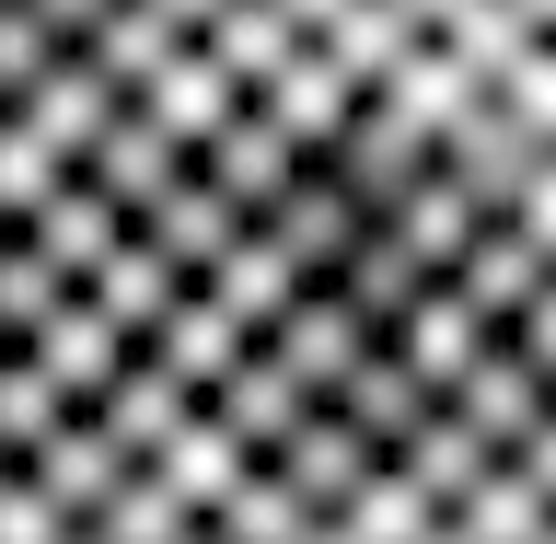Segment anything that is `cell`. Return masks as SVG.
<instances>
[{
	"label": "cell",
	"mask_w": 556,
	"mask_h": 544,
	"mask_svg": "<svg viewBox=\"0 0 556 544\" xmlns=\"http://www.w3.org/2000/svg\"><path fill=\"white\" fill-rule=\"evenodd\" d=\"M441 417L486 452V464H510V452H556V382H533L498 337H486V359L441 394Z\"/></svg>",
	"instance_id": "6da1fadb"
},
{
	"label": "cell",
	"mask_w": 556,
	"mask_h": 544,
	"mask_svg": "<svg viewBox=\"0 0 556 544\" xmlns=\"http://www.w3.org/2000/svg\"><path fill=\"white\" fill-rule=\"evenodd\" d=\"M429 163L452 174V186H464V198L486 208V220H498V208L521 198V186H533V174H556V139H533V128H510V116H498V104H464V116H452L441 139H429Z\"/></svg>",
	"instance_id": "7a4b0ae2"
},
{
	"label": "cell",
	"mask_w": 556,
	"mask_h": 544,
	"mask_svg": "<svg viewBox=\"0 0 556 544\" xmlns=\"http://www.w3.org/2000/svg\"><path fill=\"white\" fill-rule=\"evenodd\" d=\"M313 174H325V186L359 208V220H382V208H394L417 174H429V139H417L394 104H371V93H359V104H348V128H337V151H325Z\"/></svg>",
	"instance_id": "3957f363"
},
{
	"label": "cell",
	"mask_w": 556,
	"mask_h": 544,
	"mask_svg": "<svg viewBox=\"0 0 556 544\" xmlns=\"http://www.w3.org/2000/svg\"><path fill=\"white\" fill-rule=\"evenodd\" d=\"M255 359H278V371H290V394H313V406H325V394L371 359V325H359L337 290H290V302H278V325L255 337Z\"/></svg>",
	"instance_id": "277c9868"
},
{
	"label": "cell",
	"mask_w": 556,
	"mask_h": 544,
	"mask_svg": "<svg viewBox=\"0 0 556 544\" xmlns=\"http://www.w3.org/2000/svg\"><path fill=\"white\" fill-rule=\"evenodd\" d=\"M186 174H198L208 198L232 208V220H267V208L290 198V174H313V163H302V151H290V139L267 128V116H255V104H232V116H220V128L198 139V163H186Z\"/></svg>",
	"instance_id": "5b68a950"
},
{
	"label": "cell",
	"mask_w": 556,
	"mask_h": 544,
	"mask_svg": "<svg viewBox=\"0 0 556 544\" xmlns=\"http://www.w3.org/2000/svg\"><path fill=\"white\" fill-rule=\"evenodd\" d=\"M441 533H464V544H556V452L486 464V476L441 510Z\"/></svg>",
	"instance_id": "8992f818"
},
{
	"label": "cell",
	"mask_w": 556,
	"mask_h": 544,
	"mask_svg": "<svg viewBox=\"0 0 556 544\" xmlns=\"http://www.w3.org/2000/svg\"><path fill=\"white\" fill-rule=\"evenodd\" d=\"M243 232L267 243L278 267L302 278V290H325V278H337V267H348V243L371 232V220H359V208H348V198H337V186H325V174H290V198H278V208H267V220H243Z\"/></svg>",
	"instance_id": "52a82bcc"
},
{
	"label": "cell",
	"mask_w": 556,
	"mask_h": 544,
	"mask_svg": "<svg viewBox=\"0 0 556 544\" xmlns=\"http://www.w3.org/2000/svg\"><path fill=\"white\" fill-rule=\"evenodd\" d=\"M12 359H24V371L47 382V394H59L70 417H81V406H93V394H104V382L128 371V337H116V325H104V313L81 302V290H70V302L47 313V325H35V337L12 347Z\"/></svg>",
	"instance_id": "ba28073f"
},
{
	"label": "cell",
	"mask_w": 556,
	"mask_h": 544,
	"mask_svg": "<svg viewBox=\"0 0 556 544\" xmlns=\"http://www.w3.org/2000/svg\"><path fill=\"white\" fill-rule=\"evenodd\" d=\"M70 174H81V186H93V198L116 208V220H139L151 198H174V186H186V151H174V139L151 128V116H139V104H116V116L93 128V151H81Z\"/></svg>",
	"instance_id": "9c48e42d"
},
{
	"label": "cell",
	"mask_w": 556,
	"mask_h": 544,
	"mask_svg": "<svg viewBox=\"0 0 556 544\" xmlns=\"http://www.w3.org/2000/svg\"><path fill=\"white\" fill-rule=\"evenodd\" d=\"M382 359H394V371H406L417 394L441 406L452 382H464V371H476V359H486V325H476V313H464V302H452L441 278H429V290H417V302L394 313V337H382Z\"/></svg>",
	"instance_id": "30bf717a"
},
{
	"label": "cell",
	"mask_w": 556,
	"mask_h": 544,
	"mask_svg": "<svg viewBox=\"0 0 556 544\" xmlns=\"http://www.w3.org/2000/svg\"><path fill=\"white\" fill-rule=\"evenodd\" d=\"M371 232L394 243V255H406L417 278H452V267H464V243L486 232V208L464 198V186H452L441 163H429V174H417V186H406V198H394V208H382V220H371Z\"/></svg>",
	"instance_id": "8fae6325"
},
{
	"label": "cell",
	"mask_w": 556,
	"mask_h": 544,
	"mask_svg": "<svg viewBox=\"0 0 556 544\" xmlns=\"http://www.w3.org/2000/svg\"><path fill=\"white\" fill-rule=\"evenodd\" d=\"M302 47H313V35H302V24H290V12H278V0H220V12H208V24H198V59H208V69H220V81H232V93H243V104L267 93L278 69L302 59Z\"/></svg>",
	"instance_id": "7c38bea8"
},
{
	"label": "cell",
	"mask_w": 556,
	"mask_h": 544,
	"mask_svg": "<svg viewBox=\"0 0 556 544\" xmlns=\"http://www.w3.org/2000/svg\"><path fill=\"white\" fill-rule=\"evenodd\" d=\"M267 476H278V486H290V498H302V510H313V521H337V510H348V498H359V486H371V476H382V452H359V441H348V429H337V417L313 406V417H302V429H290V441H278V452H267Z\"/></svg>",
	"instance_id": "4fadbf2b"
},
{
	"label": "cell",
	"mask_w": 556,
	"mask_h": 544,
	"mask_svg": "<svg viewBox=\"0 0 556 544\" xmlns=\"http://www.w3.org/2000/svg\"><path fill=\"white\" fill-rule=\"evenodd\" d=\"M186 417H198V406H186V394H174V382H163V371H151V359L128 347V371H116V382L93 394V406H81V429H93V441L116 452V464H151V452H163L174 429H186Z\"/></svg>",
	"instance_id": "5bb4252c"
},
{
	"label": "cell",
	"mask_w": 556,
	"mask_h": 544,
	"mask_svg": "<svg viewBox=\"0 0 556 544\" xmlns=\"http://www.w3.org/2000/svg\"><path fill=\"white\" fill-rule=\"evenodd\" d=\"M139 476L163 486V498H174L186 521H208V510H220V498H232L243 476H255V464H243V441H232V429H220V417L198 406V417H186V429H174L163 452H151V464H139Z\"/></svg>",
	"instance_id": "9a60e30c"
},
{
	"label": "cell",
	"mask_w": 556,
	"mask_h": 544,
	"mask_svg": "<svg viewBox=\"0 0 556 544\" xmlns=\"http://www.w3.org/2000/svg\"><path fill=\"white\" fill-rule=\"evenodd\" d=\"M128 232L151 243V255H163V267L186 278V290H198V278H208V267H220V255H232V243H243V220H232V208H220V198H208L198 174H186L174 198H151V208H139Z\"/></svg>",
	"instance_id": "2e32d148"
},
{
	"label": "cell",
	"mask_w": 556,
	"mask_h": 544,
	"mask_svg": "<svg viewBox=\"0 0 556 544\" xmlns=\"http://www.w3.org/2000/svg\"><path fill=\"white\" fill-rule=\"evenodd\" d=\"M12 476H24V486H35V498H47V510H59V521H70V533H81V521H93V510H104V486L128 476V464H116V452H104V441H93V429H81V417H70V429H47V441H35V452H24V464H12Z\"/></svg>",
	"instance_id": "e0dca14e"
},
{
	"label": "cell",
	"mask_w": 556,
	"mask_h": 544,
	"mask_svg": "<svg viewBox=\"0 0 556 544\" xmlns=\"http://www.w3.org/2000/svg\"><path fill=\"white\" fill-rule=\"evenodd\" d=\"M24 243H35V255H47V267L70 278V290H93V267H104V255H116V243H128V220H116V208H104L93 186L70 174L59 198H47V208H35V220H24Z\"/></svg>",
	"instance_id": "ac0fdd59"
},
{
	"label": "cell",
	"mask_w": 556,
	"mask_h": 544,
	"mask_svg": "<svg viewBox=\"0 0 556 544\" xmlns=\"http://www.w3.org/2000/svg\"><path fill=\"white\" fill-rule=\"evenodd\" d=\"M208 417H220V429L243 441V464H267V452H278V441H290V429L313 417V394H290V371L243 347V359H232V382L208 394Z\"/></svg>",
	"instance_id": "d6986e66"
},
{
	"label": "cell",
	"mask_w": 556,
	"mask_h": 544,
	"mask_svg": "<svg viewBox=\"0 0 556 544\" xmlns=\"http://www.w3.org/2000/svg\"><path fill=\"white\" fill-rule=\"evenodd\" d=\"M12 116H24V128L47 139V151H59V163H81V151H93V128H104V116H116V93H104L93 69H81V59H70V47H59V59L35 69V93L12 104Z\"/></svg>",
	"instance_id": "ffe728a7"
},
{
	"label": "cell",
	"mask_w": 556,
	"mask_h": 544,
	"mask_svg": "<svg viewBox=\"0 0 556 544\" xmlns=\"http://www.w3.org/2000/svg\"><path fill=\"white\" fill-rule=\"evenodd\" d=\"M232 104H243V93H232V81H220L208 59H198V47H174V59L151 69V93H139V116H151V128H163L174 151H186V163H198V139L220 128Z\"/></svg>",
	"instance_id": "44dd1931"
},
{
	"label": "cell",
	"mask_w": 556,
	"mask_h": 544,
	"mask_svg": "<svg viewBox=\"0 0 556 544\" xmlns=\"http://www.w3.org/2000/svg\"><path fill=\"white\" fill-rule=\"evenodd\" d=\"M325 417H337V429H348L359 452H394V441L417 429V417H429V394H417V382H406V371H394V359L371 347V359H359V371H348L337 394H325Z\"/></svg>",
	"instance_id": "7402d4cb"
},
{
	"label": "cell",
	"mask_w": 556,
	"mask_h": 544,
	"mask_svg": "<svg viewBox=\"0 0 556 544\" xmlns=\"http://www.w3.org/2000/svg\"><path fill=\"white\" fill-rule=\"evenodd\" d=\"M406 47H417V24H406V12H394V0H348L337 24L313 35V59L337 69L348 93H382V69L406 59Z\"/></svg>",
	"instance_id": "603a6c76"
},
{
	"label": "cell",
	"mask_w": 556,
	"mask_h": 544,
	"mask_svg": "<svg viewBox=\"0 0 556 544\" xmlns=\"http://www.w3.org/2000/svg\"><path fill=\"white\" fill-rule=\"evenodd\" d=\"M382 476L406 486V498H429V510H452V498H464V486L486 476V452L464 441V429H452L441 406H429V417H417V429H406V441L382 452Z\"/></svg>",
	"instance_id": "cb8c5ba5"
},
{
	"label": "cell",
	"mask_w": 556,
	"mask_h": 544,
	"mask_svg": "<svg viewBox=\"0 0 556 544\" xmlns=\"http://www.w3.org/2000/svg\"><path fill=\"white\" fill-rule=\"evenodd\" d=\"M174 290H186V278H174L163 255H151V243L128 232V243H116V255H104V267H93V290H81V302H93L104 325H116V337L139 347V337H151V325H163V313H174Z\"/></svg>",
	"instance_id": "d4e9b609"
},
{
	"label": "cell",
	"mask_w": 556,
	"mask_h": 544,
	"mask_svg": "<svg viewBox=\"0 0 556 544\" xmlns=\"http://www.w3.org/2000/svg\"><path fill=\"white\" fill-rule=\"evenodd\" d=\"M290 290H302V278L278 267V255H267V243H255V232H243L232 255H220V267L198 278V302H208V313H232V337H243V347H255V337H267V325H278V302H290Z\"/></svg>",
	"instance_id": "484cf974"
},
{
	"label": "cell",
	"mask_w": 556,
	"mask_h": 544,
	"mask_svg": "<svg viewBox=\"0 0 556 544\" xmlns=\"http://www.w3.org/2000/svg\"><path fill=\"white\" fill-rule=\"evenodd\" d=\"M371 104H394V116H406V128H417V139H441V128H452V116H464V104H476V81H464V69H452V59H441V47H429V35H417L406 59L382 69V93H371Z\"/></svg>",
	"instance_id": "4316f807"
},
{
	"label": "cell",
	"mask_w": 556,
	"mask_h": 544,
	"mask_svg": "<svg viewBox=\"0 0 556 544\" xmlns=\"http://www.w3.org/2000/svg\"><path fill=\"white\" fill-rule=\"evenodd\" d=\"M325 290H337V302L359 313V325H371V347H382V337H394V313H406L417 290H429V278H417V267H406V255H394L382 232H359V243H348V267L325 278Z\"/></svg>",
	"instance_id": "83f0119b"
},
{
	"label": "cell",
	"mask_w": 556,
	"mask_h": 544,
	"mask_svg": "<svg viewBox=\"0 0 556 544\" xmlns=\"http://www.w3.org/2000/svg\"><path fill=\"white\" fill-rule=\"evenodd\" d=\"M429 47H441V59L464 69V81H476V93H498V69H510L521 47H545V35H521L510 12H498V0H464V12H452V24H429Z\"/></svg>",
	"instance_id": "f1b7e54d"
},
{
	"label": "cell",
	"mask_w": 556,
	"mask_h": 544,
	"mask_svg": "<svg viewBox=\"0 0 556 544\" xmlns=\"http://www.w3.org/2000/svg\"><path fill=\"white\" fill-rule=\"evenodd\" d=\"M198 533H220V544H302V533H313V510H302V498H290V486L267 476V464H255V476H243L232 498H220V510L198 521Z\"/></svg>",
	"instance_id": "f546056e"
},
{
	"label": "cell",
	"mask_w": 556,
	"mask_h": 544,
	"mask_svg": "<svg viewBox=\"0 0 556 544\" xmlns=\"http://www.w3.org/2000/svg\"><path fill=\"white\" fill-rule=\"evenodd\" d=\"M81 533H93V544H186V533H198V521H186V510H174V498H163V486H151V476H139V464H128V476L104 486V510L81 521Z\"/></svg>",
	"instance_id": "4dcf8cb0"
},
{
	"label": "cell",
	"mask_w": 556,
	"mask_h": 544,
	"mask_svg": "<svg viewBox=\"0 0 556 544\" xmlns=\"http://www.w3.org/2000/svg\"><path fill=\"white\" fill-rule=\"evenodd\" d=\"M59 302H70V278L47 267V255H35L24 232H12V243H0V347H24V337H35V325H47Z\"/></svg>",
	"instance_id": "1f68e13d"
},
{
	"label": "cell",
	"mask_w": 556,
	"mask_h": 544,
	"mask_svg": "<svg viewBox=\"0 0 556 544\" xmlns=\"http://www.w3.org/2000/svg\"><path fill=\"white\" fill-rule=\"evenodd\" d=\"M429 521H441V510H429V498H406V486H394V476H371V486H359V498H348V510H337V533H348V544H417V533H429Z\"/></svg>",
	"instance_id": "d6a6232c"
},
{
	"label": "cell",
	"mask_w": 556,
	"mask_h": 544,
	"mask_svg": "<svg viewBox=\"0 0 556 544\" xmlns=\"http://www.w3.org/2000/svg\"><path fill=\"white\" fill-rule=\"evenodd\" d=\"M47 429H70V406H59V394H47V382L24 371V359H0V464H24V452L47 441Z\"/></svg>",
	"instance_id": "836d02e7"
},
{
	"label": "cell",
	"mask_w": 556,
	"mask_h": 544,
	"mask_svg": "<svg viewBox=\"0 0 556 544\" xmlns=\"http://www.w3.org/2000/svg\"><path fill=\"white\" fill-rule=\"evenodd\" d=\"M47 59H59V47L35 35V12H12V0H0V116L35 93V69H47Z\"/></svg>",
	"instance_id": "e575fe53"
},
{
	"label": "cell",
	"mask_w": 556,
	"mask_h": 544,
	"mask_svg": "<svg viewBox=\"0 0 556 544\" xmlns=\"http://www.w3.org/2000/svg\"><path fill=\"white\" fill-rule=\"evenodd\" d=\"M0 544H70V521L47 510L24 476H0Z\"/></svg>",
	"instance_id": "d590c367"
},
{
	"label": "cell",
	"mask_w": 556,
	"mask_h": 544,
	"mask_svg": "<svg viewBox=\"0 0 556 544\" xmlns=\"http://www.w3.org/2000/svg\"><path fill=\"white\" fill-rule=\"evenodd\" d=\"M12 12H35V35H47V47H81L116 0H12Z\"/></svg>",
	"instance_id": "8d00e7d4"
},
{
	"label": "cell",
	"mask_w": 556,
	"mask_h": 544,
	"mask_svg": "<svg viewBox=\"0 0 556 544\" xmlns=\"http://www.w3.org/2000/svg\"><path fill=\"white\" fill-rule=\"evenodd\" d=\"M139 12H151V24H174V35H186V47H198V24H208V12H220V0H139Z\"/></svg>",
	"instance_id": "74e56055"
},
{
	"label": "cell",
	"mask_w": 556,
	"mask_h": 544,
	"mask_svg": "<svg viewBox=\"0 0 556 544\" xmlns=\"http://www.w3.org/2000/svg\"><path fill=\"white\" fill-rule=\"evenodd\" d=\"M278 12H290V24H302V35H325V24H337V12H348V0H278Z\"/></svg>",
	"instance_id": "f35d334b"
},
{
	"label": "cell",
	"mask_w": 556,
	"mask_h": 544,
	"mask_svg": "<svg viewBox=\"0 0 556 544\" xmlns=\"http://www.w3.org/2000/svg\"><path fill=\"white\" fill-rule=\"evenodd\" d=\"M498 12H510L521 35H556V0H498Z\"/></svg>",
	"instance_id": "ab89813d"
},
{
	"label": "cell",
	"mask_w": 556,
	"mask_h": 544,
	"mask_svg": "<svg viewBox=\"0 0 556 544\" xmlns=\"http://www.w3.org/2000/svg\"><path fill=\"white\" fill-rule=\"evenodd\" d=\"M394 12H406L417 35H429V24H452V12H464V0H394Z\"/></svg>",
	"instance_id": "60d3db41"
},
{
	"label": "cell",
	"mask_w": 556,
	"mask_h": 544,
	"mask_svg": "<svg viewBox=\"0 0 556 544\" xmlns=\"http://www.w3.org/2000/svg\"><path fill=\"white\" fill-rule=\"evenodd\" d=\"M186 544H220V533H186Z\"/></svg>",
	"instance_id": "b9f144b4"
},
{
	"label": "cell",
	"mask_w": 556,
	"mask_h": 544,
	"mask_svg": "<svg viewBox=\"0 0 556 544\" xmlns=\"http://www.w3.org/2000/svg\"><path fill=\"white\" fill-rule=\"evenodd\" d=\"M70 544H93V533H70Z\"/></svg>",
	"instance_id": "7bdbcfd3"
},
{
	"label": "cell",
	"mask_w": 556,
	"mask_h": 544,
	"mask_svg": "<svg viewBox=\"0 0 556 544\" xmlns=\"http://www.w3.org/2000/svg\"><path fill=\"white\" fill-rule=\"evenodd\" d=\"M0 476H12V464H0Z\"/></svg>",
	"instance_id": "ee69618b"
},
{
	"label": "cell",
	"mask_w": 556,
	"mask_h": 544,
	"mask_svg": "<svg viewBox=\"0 0 556 544\" xmlns=\"http://www.w3.org/2000/svg\"><path fill=\"white\" fill-rule=\"evenodd\" d=\"M0 359H12V347H0Z\"/></svg>",
	"instance_id": "f6af8a7d"
},
{
	"label": "cell",
	"mask_w": 556,
	"mask_h": 544,
	"mask_svg": "<svg viewBox=\"0 0 556 544\" xmlns=\"http://www.w3.org/2000/svg\"><path fill=\"white\" fill-rule=\"evenodd\" d=\"M0 243H12V232H0Z\"/></svg>",
	"instance_id": "bcb514c9"
}]
</instances>
